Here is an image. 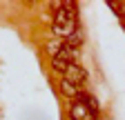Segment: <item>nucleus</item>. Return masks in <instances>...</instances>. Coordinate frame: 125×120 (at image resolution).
Here are the masks:
<instances>
[{"instance_id": "20e7f679", "label": "nucleus", "mask_w": 125, "mask_h": 120, "mask_svg": "<svg viewBox=\"0 0 125 120\" xmlns=\"http://www.w3.org/2000/svg\"><path fill=\"white\" fill-rule=\"evenodd\" d=\"M60 91L65 94L67 98H78V96H81V87H76V85H72L69 80L60 78Z\"/></svg>"}, {"instance_id": "7ed1b4c3", "label": "nucleus", "mask_w": 125, "mask_h": 120, "mask_svg": "<svg viewBox=\"0 0 125 120\" xmlns=\"http://www.w3.org/2000/svg\"><path fill=\"white\" fill-rule=\"evenodd\" d=\"M69 118H72V120H96V116H94L81 100H74V102H72V107H69Z\"/></svg>"}, {"instance_id": "f257e3e1", "label": "nucleus", "mask_w": 125, "mask_h": 120, "mask_svg": "<svg viewBox=\"0 0 125 120\" xmlns=\"http://www.w3.org/2000/svg\"><path fill=\"white\" fill-rule=\"evenodd\" d=\"M52 31L60 40H67L69 36H74L78 31V9H76V2H62V5H58V9L54 13Z\"/></svg>"}, {"instance_id": "39448f33", "label": "nucleus", "mask_w": 125, "mask_h": 120, "mask_svg": "<svg viewBox=\"0 0 125 120\" xmlns=\"http://www.w3.org/2000/svg\"><path fill=\"white\" fill-rule=\"evenodd\" d=\"M60 47H62V40H52L49 44H47V51H49V56L54 58V56L60 51Z\"/></svg>"}, {"instance_id": "f03ea898", "label": "nucleus", "mask_w": 125, "mask_h": 120, "mask_svg": "<svg viewBox=\"0 0 125 120\" xmlns=\"http://www.w3.org/2000/svg\"><path fill=\"white\" fill-rule=\"evenodd\" d=\"M60 78L69 80V82H72V85H76V87H83V85H85V80H87V71H85V67H81L78 62H74V65H69V67H67V71L62 73Z\"/></svg>"}]
</instances>
